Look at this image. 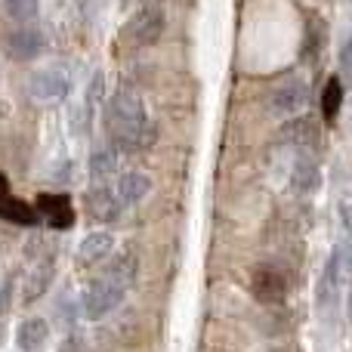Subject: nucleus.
Wrapping results in <instances>:
<instances>
[{
    "label": "nucleus",
    "mask_w": 352,
    "mask_h": 352,
    "mask_svg": "<svg viewBox=\"0 0 352 352\" xmlns=\"http://www.w3.org/2000/svg\"><path fill=\"white\" fill-rule=\"evenodd\" d=\"M102 121H105V133H109L111 146L124 155L146 152L155 142V124L148 121L142 96L133 90H118L105 102Z\"/></svg>",
    "instance_id": "1"
},
{
    "label": "nucleus",
    "mask_w": 352,
    "mask_h": 352,
    "mask_svg": "<svg viewBox=\"0 0 352 352\" xmlns=\"http://www.w3.org/2000/svg\"><path fill=\"white\" fill-rule=\"evenodd\" d=\"M136 272H140V256H136L133 248H124L121 254L105 266V272L96 275V278L90 281V287L84 291V297H80L84 316L90 318V322H99V318H105L109 312H115L118 306L124 303L127 291L133 287Z\"/></svg>",
    "instance_id": "2"
},
{
    "label": "nucleus",
    "mask_w": 352,
    "mask_h": 352,
    "mask_svg": "<svg viewBox=\"0 0 352 352\" xmlns=\"http://www.w3.org/2000/svg\"><path fill=\"white\" fill-rule=\"evenodd\" d=\"M164 25H167L164 6L161 3H146L140 12H133V19H130L127 28H124V37H127L133 47H152V43L161 41Z\"/></svg>",
    "instance_id": "3"
},
{
    "label": "nucleus",
    "mask_w": 352,
    "mask_h": 352,
    "mask_svg": "<svg viewBox=\"0 0 352 352\" xmlns=\"http://www.w3.org/2000/svg\"><path fill=\"white\" fill-rule=\"evenodd\" d=\"M250 291L260 303L278 306L287 300V275L281 266H272V263H260L254 269V278H250Z\"/></svg>",
    "instance_id": "4"
},
{
    "label": "nucleus",
    "mask_w": 352,
    "mask_h": 352,
    "mask_svg": "<svg viewBox=\"0 0 352 352\" xmlns=\"http://www.w3.org/2000/svg\"><path fill=\"white\" fill-rule=\"evenodd\" d=\"M34 210L43 226L50 229H72L74 226V204L65 192H41L34 201Z\"/></svg>",
    "instance_id": "5"
},
{
    "label": "nucleus",
    "mask_w": 352,
    "mask_h": 352,
    "mask_svg": "<svg viewBox=\"0 0 352 352\" xmlns=\"http://www.w3.org/2000/svg\"><path fill=\"white\" fill-rule=\"evenodd\" d=\"M72 90V78L62 68H43V72H34L28 80V93L37 102H56V99L68 96Z\"/></svg>",
    "instance_id": "6"
},
{
    "label": "nucleus",
    "mask_w": 352,
    "mask_h": 352,
    "mask_svg": "<svg viewBox=\"0 0 352 352\" xmlns=\"http://www.w3.org/2000/svg\"><path fill=\"white\" fill-rule=\"evenodd\" d=\"M84 204H87V210H90V217L99 219V223H115V219L124 213V201H121V195H118V188L105 186L102 179L87 192Z\"/></svg>",
    "instance_id": "7"
},
{
    "label": "nucleus",
    "mask_w": 352,
    "mask_h": 352,
    "mask_svg": "<svg viewBox=\"0 0 352 352\" xmlns=\"http://www.w3.org/2000/svg\"><path fill=\"white\" fill-rule=\"evenodd\" d=\"M306 99H309V90H306L303 80L287 78L285 84H278L272 93H269V109H272V115H278V118H294L306 105Z\"/></svg>",
    "instance_id": "8"
},
{
    "label": "nucleus",
    "mask_w": 352,
    "mask_h": 352,
    "mask_svg": "<svg viewBox=\"0 0 352 352\" xmlns=\"http://www.w3.org/2000/svg\"><path fill=\"white\" fill-rule=\"evenodd\" d=\"M43 47H47V41H43V34L37 28H16V31H10L6 41H3L6 56L16 59V62L37 59V56L43 53Z\"/></svg>",
    "instance_id": "9"
},
{
    "label": "nucleus",
    "mask_w": 352,
    "mask_h": 352,
    "mask_svg": "<svg viewBox=\"0 0 352 352\" xmlns=\"http://www.w3.org/2000/svg\"><path fill=\"white\" fill-rule=\"evenodd\" d=\"M0 219L16 223V226H37L41 223V217H37L34 207L25 204V201H19L16 195H12L10 179H6L3 170H0Z\"/></svg>",
    "instance_id": "10"
},
{
    "label": "nucleus",
    "mask_w": 352,
    "mask_h": 352,
    "mask_svg": "<svg viewBox=\"0 0 352 352\" xmlns=\"http://www.w3.org/2000/svg\"><path fill=\"white\" fill-rule=\"evenodd\" d=\"M278 140L285 142V146L316 148L318 142H322V127H318L312 118H306V115H294V118H287V124L281 127Z\"/></svg>",
    "instance_id": "11"
},
{
    "label": "nucleus",
    "mask_w": 352,
    "mask_h": 352,
    "mask_svg": "<svg viewBox=\"0 0 352 352\" xmlns=\"http://www.w3.org/2000/svg\"><path fill=\"white\" fill-rule=\"evenodd\" d=\"M346 278V269H343V256H340V248H334L331 250V256H328V263H324V272H322V278H318V287H316V300H318V306H328L331 300L337 297V287H340V281Z\"/></svg>",
    "instance_id": "12"
},
{
    "label": "nucleus",
    "mask_w": 352,
    "mask_h": 352,
    "mask_svg": "<svg viewBox=\"0 0 352 352\" xmlns=\"http://www.w3.org/2000/svg\"><path fill=\"white\" fill-rule=\"evenodd\" d=\"M111 250H115V235H111V232H93V235H87L84 241L78 244L74 260H78V266H96Z\"/></svg>",
    "instance_id": "13"
},
{
    "label": "nucleus",
    "mask_w": 352,
    "mask_h": 352,
    "mask_svg": "<svg viewBox=\"0 0 352 352\" xmlns=\"http://www.w3.org/2000/svg\"><path fill=\"white\" fill-rule=\"evenodd\" d=\"M318 186H322V167H318V161L312 155L303 152L291 167V188L297 195H309Z\"/></svg>",
    "instance_id": "14"
},
{
    "label": "nucleus",
    "mask_w": 352,
    "mask_h": 352,
    "mask_svg": "<svg viewBox=\"0 0 352 352\" xmlns=\"http://www.w3.org/2000/svg\"><path fill=\"white\" fill-rule=\"evenodd\" d=\"M115 188H118V195H121L124 207H133V204H140V201H146V195L152 192V176L146 170H130L118 179Z\"/></svg>",
    "instance_id": "15"
},
{
    "label": "nucleus",
    "mask_w": 352,
    "mask_h": 352,
    "mask_svg": "<svg viewBox=\"0 0 352 352\" xmlns=\"http://www.w3.org/2000/svg\"><path fill=\"white\" fill-rule=\"evenodd\" d=\"M50 340V324L43 318H25L16 328V346L22 352H41Z\"/></svg>",
    "instance_id": "16"
},
{
    "label": "nucleus",
    "mask_w": 352,
    "mask_h": 352,
    "mask_svg": "<svg viewBox=\"0 0 352 352\" xmlns=\"http://www.w3.org/2000/svg\"><path fill=\"white\" fill-rule=\"evenodd\" d=\"M328 43V25L322 16H309L306 19V34H303V59L306 62H318Z\"/></svg>",
    "instance_id": "17"
},
{
    "label": "nucleus",
    "mask_w": 352,
    "mask_h": 352,
    "mask_svg": "<svg viewBox=\"0 0 352 352\" xmlns=\"http://www.w3.org/2000/svg\"><path fill=\"white\" fill-rule=\"evenodd\" d=\"M340 109H343V80L328 78V84H324V90H322V118L328 124H334Z\"/></svg>",
    "instance_id": "18"
},
{
    "label": "nucleus",
    "mask_w": 352,
    "mask_h": 352,
    "mask_svg": "<svg viewBox=\"0 0 352 352\" xmlns=\"http://www.w3.org/2000/svg\"><path fill=\"white\" fill-rule=\"evenodd\" d=\"M53 260H43L41 266L31 272V278H28V285H25V294H22V303H34L37 297H41L43 291H47V285L53 281Z\"/></svg>",
    "instance_id": "19"
},
{
    "label": "nucleus",
    "mask_w": 352,
    "mask_h": 352,
    "mask_svg": "<svg viewBox=\"0 0 352 352\" xmlns=\"http://www.w3.org/2000/svg\"><path fill=\"white\" fill-rule=\"evenodd\" d=\"M3 12L12 22L28 25V22H34L37 12H41V0H3Z\"/></svg>",
    "instance_id": "20"
},
{
    "label": "nucleus",
    "mask_w": 352,
    "mask_h": 352,
    "mask_svg": "<svg viewBox=\"0 0 352 352\" xmlns=\"http://www.w3.org/2000/svg\"><path fill=\"white\" fill-rule=\"evenodd\" d=\"M118 167V152L115 146L111 148H96V152L90 155V176L93 179H105V176H111Z\"/></svg>",
    "instance_id": "21"
},
{
    "label": "nucleus",
    "mask_w": 352,
    "mask_h": 352,
    "mask_svg": "<svg viewBox=\"0 0 352 352\" xmlns=\"http://www.w3.org/2000/svg\"><path fill=\"white\" fill-rule=\"evenodd\" d=\"M99 96H102V74H93V84H90V90H87V115H93L96 111V105H99Z\"/></svg>",
    "instance_id": "22"
},
{
    "label": "nucleus",
    "mask_w": 352,
    "mask_h": 352,
    "mask_svg": "<svg viewBox=\"0 0 352 352\" xmlns=\"http://www.w3.org/2000/svg\"><path fill=\"white\" fill-rule=\"evenodd\" d=\"M340 59H343V68H349V72H352V34H349V41L343 43V50H340Z\"/></svg>",
    "instance_id": "23"
},
{
    "label": "nucleus",
    "mask_w": 352,
    "mask_h": 352,
    "mask_svg": "<svg viewBox=\"0 0 352 352\" xmlns=\"http://www.w3.org/2000/svg\"><path fill=\"white\" fill-rule=\"evenodd\" d=\"M10 291H12V285L10 281H0V312L10 306Z\"/></svg>",
    "instance_id": "24"
},
{
    "label": "nucleus",
    "mask_w": 352,
    "mask_h": 352,
    "mask_svg": "<svg viewBox=\"0 0 352 352\" xmlns=\"http://www.w3.org/2000/svg\"><path fill=\"white\" fill-rule=\"evenodd\" d=\"M343 226L352 232V201H349V204H343Z\"/></svg>",
    "instance_id": "25"
},
{
    "label": "nucleus",
    "mask_w": 352,
    "mask_h": 352,
    "mask_svg": "<svg viewBox=\"0 0 352 352\" xmlns=\"http://www.w3.org/2000/svg\"><path fill=\"white\" fill-rule=\"evenodd\" d=\"M346 316H349V324H352V291H349V303H346Z\"/></svg>",
    "instance_id": "26"
},
{
    "label": "nucleus",
    "mask_w": 352,
    "mask_h": 352,
    "mask_svg": "<svg viewBox=\"0 0 352 352\" xmlns=\"http://www.w3.org/2000/svg\"><path fill=\"white\" fill-rule=\"evenodd\" d=\"M272 352H300V349H294V346H275Z\"/></svg>",
    "instance_id": "27"
},
{
    "label": "nucleus",
    "mask_w": 352,
    "mask_h": 352,
    "mask_svg": "<svg viewBox=\"0 0 352 352\" xmlns=\"http://www.w3.org/2000/svg\"><path fill=\"white\" fill-rule=\"evenodd\" d=\"M78 6H80V10H87V6H90V0H78Z\"/></svg>",
    "instance_id": "28"
}]
</instances>
